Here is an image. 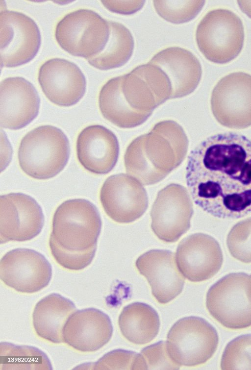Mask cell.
<instances>
[{
  "instance_id": "cell-11",
  "label": "cell",
  "mask_w": 251,
  "mask_h": 370,
  "mask_svg": "<svg viewBox=\"0 0 251 370\" xmlns=\"http://www.w3.org/2000/svg\"><path fill=\"white\" fill-rule=\"evenodd\" d=\"M41 42L38 26L20 12L4 10L0 13L1 67H15L32 60Z\"/></svg>"
},
{
  "instance_id": "cell-16",
  "label": "cell",
  "mask_w": 251,
  "mask_h": 370,
  "mask_svg": "<svg viewBox=\"0 0 251 370\" xmlns=\"http://www.w3.org/2000/svg\"><path fill=\"white\" fill-rule=\"evenodd\" d=\"M176 260L184 276L192 282H201L211 278L219 271L223 262V255L219 243L214 238L197 233L179 243Z\"/></svg>"
},
{
  "instance_id": "cell-31",
  "label": "cell",
  "mask_w": 251,
  "mask_h": 370,
  "mask_svg": "<svg viewBox=\"0 0 251 370\" xmlns=\"http://www.w3.org/2000/svg\"><path fill=\"white\" fill-rule=\"evenodd\" d=\"M146 370H178L180 368L171 357L166 342L160 341L144 348L140 353Z\"/></svg>"
},
{
  "instance_id": "cell-3",
  "label": "cell",
  "mask_w": 251,
  "mask_h": 370,
  "mask_svg": "<svg viewBox=\"0 0 251 370\" xmlns=\"http://www.w3.org/2000/svg\"><path fill=\"white\" fill-rule=\"evenodd\" d=\"M188 145L185 131L176 122L157 123L127 148L124 156L126 172L143 185L158 183L181 164Z\"/></svg>"
},
{
  "instance_id": "cell-6",
  "label": "cell",
  "mask_w": 251,
  "mask_h": 370,
  "mask_svg": "<svg viewBox=\"0 0 251 370\" xmlns=\"http://www.w3.org/2000/svg\"><path fill=\"white\" fill-rule=\"evenodd\" d=\"M196 38L200 51L206 59L216 63H226L236 58L243 48L242 22L231 11L213 10L199 24Z\"/></svg>"
},
{
  "instance_id": "cell-18",
  "label": "cell",
  "mask_w": 251,
  "mask_h": 370,
  "mask_svg": "<svg viewBox=\"0 0 251 370\" xmlns=\"http://www.w3.org/2000/svg\"><path fill=\"white\" fill-rule=\"evenodd\" d=\"M40 98L32 83L22 77H10L0 83V125L21 129L38 115Z\"/></svg>"
},
{
  "instance_id": "cell-29",
  "label": "cell",
  "mask_w": 251,
  "mask_h": 370,
  "mask_svg": "<svg viewBox=\"0 0 251 370\" xmlns=\"http://www.w3.org/2000/svg\"><path fill=\"white\" fill-rule=\"evenodd\" d=\"M226 243L232 257L243 263H251V217L242 220L231 228Z\"/></svg>"
},
{
  "instance_id": "cell-8",
  "label": "cell",
  "mask_w": 251,
  "mask_h": 370,
  "mask_svg": "<svg viewBox=\"0 0 251 370\" xmlns=\"http://www.w3.org/2000/svg\"><path fill=\"white\" fill-rule=\"evenodd\" d=\"M109 32L108 21L92 10L80 9L60 21L56 27L55 38L69 53L88 59L103 49Z\"/></svg>"
},
{
  "instance_id": "cell-12",
  "label": "cell",
  "mask_w": 251,
  "mask_h": 370,
  "mask_svg": "<svg viewBox=\"0 0 251 370\" xmlns=\"http://www.w3.org/2000/svg\"><path fill=\"white\" fill-rule=\"evenodd\" d=\"M193 203L187 189L171 183L157 194L151 211V229L161 240L177 241L190 228Z\"/></svg>"
},
{
  "instance_id": "cell-7",
  "label": "cell",
  "mask_w": 251,
  "mask_h": 370,
  "mask_svg": "<svg viewBox=\"0 0 251 370\" xmlns=\"http://www.w3.org/2000/svg\"><path fill=\"white\" fill-rule=\"evenodd\" d=\"M207 309L224 326L242 329L251 326V275L229 273L208 290Z\"/></svg>"
},
{
  "instance_id": "cell-28",
  "label": "cell",
  "mask_w": 251,
  "mask_h": 370,
  "mask_svg": "<svg viewBox=\"0 0 251 370\" xmlns=\"http://www.w3.org/2000/svg\"><path fill=\"white\" fill-rule=\"evenodd\" d=\"M222 370H251V334L240 335L229 342L222 356Z\"/></svg>"
},
{
  "instance_id": "cell-27",
  "label": "cell",
  "mask_w": 251,
  "mask_h": 370,
  "mask_svg": "<svg viewBox=\"0 0 251 370\" xmlns=\"http://www.w3.org/2000/svg\"><path fill=\"white\" fill-rule=\"evenodd\" d=\"M204 3V0H153L159 15L176 24L193 20L201 11Z\"/></svg>"
},
{
  "instance_id": "cell-10",
  "label": "cell",
  "mask_w": 251,
  "mask_h": 370,
  "mask_svg": "<svg viewBox=\"0 0 251 370\" xmlns=\"http://www.w3.org/2000/svg\"><path fill=\"white\" fill-rule=\"evenodd\" d=\"M211 109L222 125L242 129L251 126V75L234 72L222 78L211 97Z\"/></svg>"
},
{
  "instance_id": "cell-33",
  "label": "cell",
  "mask_w": 251,
  "mask_h": 370,
  "mask_svg": "<svg viewBox=\"0 0 251 370\" xmlns=\"http://www.w3.org/2000/svg\"><path fill=\"white\" fill-rule=\"evenodd\" d=\"M237 2L241 10L251 18V0H238Z\"/></svg>"
},
{
  "instance_id": "cell-22",
  "label": "cell",
  "mask_w": 251,
  "mask_h": 370,
  "mask_svg": "<svg viewBox=\"0 0 251 370\" xmlns=\"http://www.w3.org/2000/svg\"><path fill=\"white\" fill-rule=\"evenodd\" d=\"M149 63L158 66L168 76L171 86V99L190 94L201 79L200 62L191 52L183 48L165 49L156 54Z\"/></svg>"
},
{
  "instance_id": "cell-23",
  "label": "cell",
  "mask_w": 251,
  "mask_h": 370,
  "mask_svg": "<svg viewBox=\"0 0 251 370\" xmlns=\"http://www.w3.org/2000/svg\"><path fill=\"white\" fill-rule=\"evenodd\" d=\"M76 310L72 301L59 294L46 296L36 304L33 311V324L36 333L53 343L64 342L65 325Z\"/></svg>"
},
{
  "instance_id": "cell-24",
  "label": "cell",
  "mask_w": 251,
  "mask_h": 370,
  "mask_svg": "<svg viewBox=\"0 0 251 370\" xmlns=\"http://www.w3.org/2000/svg\"><path fill=\"white\" fill-rule=\"evenodd\" d=\"M119 325L124 337L137 345L153 340L160 326L158 315L151 306L134 302L126 306L119 318Z\"/></svg>"
},
{
  "instance_id": "cell-9",
  "label": "cell",
  "mask_w": 251,
  "mask_h": 370,
  "mask_svg": "<svg viewBox=\"0 0 251 370\" xmlns=\"http://www.w3.org/2000/svg\"><path fill=\"white\" fill-rule=\"evenodd\" d=\"M219 342L215 328L204 319L195 316L182 318L171 327L167 348L179 366L192 367L205 363L214 354Z\"/></svg>"
},
{
  "instance_id": "cell-15",
  "label": "cell",
  "mask_w": 251,
  "mask_h": 370,
  "mask_svg": "<svg viewBox=\"0 0 251 370\" xmlns=\"http://www.w3.org/2000/svg\"><path fill=\"white\" fill-rule=\"evenodd\" d=\"M51 275L50 263L43 255L33 249H12L0 262L1 280L19 292L39 291L47 286Z\"/></svg>"
},
{
  "instance_id": "cell-19",
  "label": "cell",
  "mask_w": 251,
  "mask_h": 370,
  "mask_svg": "<svg viewBox=\"0 0 251 370\" xmlns=\"http://www.w3.org/2000/svg\"><path fill=\"white\" fill-rule=\"evenodd\" d=\"M174 252L152 249L142 254L136 261L139 272L144 276L152 294L160 303H167L182 292L185 279L176 264Z\"/></svg>"
},
{
  "instance_id": "cell-2",
  "label": "cell",
  "mask_w": 251,
  "mask_h": 370,
  "mask_svg": "<svg viewBox=\"0 0 251 370\" xmlns=\"http://www.w3.org/2000/svg\"><path fill=\"white\" fill-rule=\"evenodd\" d=\"M101 221L97 207L82 198L66 200L56 210L49 239L51 254L62 267L78 271L92 261Z\"/></svg>"
},
{
  "instance_id": "cell-13",
  "label": "cell",
  "mask_w": 251,
  "mask_h": 370,
  "mask_svg": "<svg viewBox=\"0 0 251 370\" xmlns=\"http://www.w3.org/2000/svg\"><path fill=\"white\" fill-rule=\"evenodd\" d=\"M100 198L106 214L119 223L135 221L148 206V195L142 184L125 173L108 177L100 189Z\"/></svg>"
},
{
  "instance_id": "cell-4",
  "label": "cell",
  "mask_w": 251,
  "mask_h": 370,
  "mask_svg": "<svg viewBox=\"0 0 251 370\" xmlns=\"http://www.w3.org/2000/svg\"><path fill=\"white\" fill-rule=\"evenodd\" d=\"M99 103L104 118L124 128L141 125L158 106L150 85L134 70L109 80L101 89Z\"/></svg>"
},
{
  "instance_id": "cell-30",
  "label": "cell",
  "mask_w": 251,
  "mask_h": 370,
  "mask_svg": "<svg viewBox=\"0 0 251 370\" xmlns=\"http://www.w3.org/2000/svg\"><path fill=\"white\" fill-rule=\"evenodd\" d=\"M140 354L122 349L108 352L93 365L92 369L145 370Z\"/></svg>"
},
{
  "instance_id": "cell-32",
  "label": "cell",
  "mask_w": 251,
  "mask_h": 370,
  "mask_svg": "<svg viewBox=\"0 0 251 370\" xmlns=\"http://www.w3.org/2000/svg\"><path fill=\"white\" fill-rule=\"evenodd\" d=\"M144 0L118 1L102 0V3L109 10L122 14H131L141 9Z\"/></svg>"
},
{
  "instance_id": "cell-20",
  "label": "cell",
  "mask_w": 251,
  "mask_h": 370,
  "mask_svg": "<svg viewBox=\"0 0 251 370\" xmlns=\"http://www.w3.org/2000/svg\"><path fill=\"white\" fill-rule=\"evenodd\" d=\"M113 327L109 317L93 308L75 311L63 330L64 342L83 352L96 351L110 340Z\"/></svg>"
},
{
  "instance_id": "cell-17",
  "label": "cell",
  "mask_w": 251,
  "mask_h": 370,
  "mask_svg": "<svg viewBox=\"0 0 251 370\" xmlns=\"http://www.w3.org/2000/svg\"><path fill=\"white\" fill-rule=\"evenodd\" d=\"M38 81L46 97L61 106L78 102L85 94L86 78L79 67L66 59L53 58L40 67Z\"/></svg>"
},
{
  "instance_id": "cell-5",
  "label": "cell",
  "mask_w": 251,
  "mask_h": 370,
  "mask_svg": "<svg viewBox=\"0 0 251 370\" xmlns=\"http://www.w3.org/2000/svg\"><path fill=\"white\" fill-rule=\"evenodd\" d=\"M70 155V145L65 133L49 125L37 127L22 139L18 157L21 169L37 179L52 178L64 168Z\"/></svg>"
},
{
  "instance_id": "cell-14",
  "label": "cell",
  "mask_w": 251,
  "mask_h": 370,
  "mask_svg": "<svg viewBox=\"0 0 251 370\" xmlns=\"http://www.w3.org/2000/svg\"><path fill=\"white\" fill-rule=\"evenodd\" d=\"M41 207L30 196L10 193L0 197V242L25 241L37 236L44 225Z\"/></svg>"
},
{
  "instance_id": "cell-21",
  "label": "cell",
  "mask_w": 251,
  "mask_h": 370,
  "mask_svg": "<svg viewBox=\"0 0 251 370\" xmlns=\"http://www.w3.org/2000/svg\"><path fill=\"white\" fill-rule=\"evenodd\" d=\"M76 153L81 165L88 171L106 174L115 167L119 156V145L115 135L100 125L83 129L76 141Z\"/></svg>"
},
{
  "instance_id": "cell-26",
  "label": "cell",
  "mask_w": 251,
  "mask_h": 370,
  "mask_svg": "<svg viewBox=\"0 0 251 370\" xmlns=\"http://www.w3.org/2000/svg\"><path fill=\"white\" fill-rule=\"evenodd\" d=\"M0 369L4 370H50L47 356L39 349L2 342L0 345Z\"/></svg>"
},
{
  "instance_id": "cell-1",
  "label": "cell",
  "mask_w": 251,
  "mask_h": 370,
  "mask_svg": "<svg viewBox=\"0 0 251 370\" xmlns=\"http://www.w3.org/2000/svg\"><path fill=\"white\" fill-rule=\"evenodd\" d=\"M186 182L195 204L218 218L251 212V140L234 132L211 136L190 153Z\"/></svg>"
},
{
  "instance_id": "cell-25",
  "label": "cell",
  "mask_w": 251,
  "mask_h": 370,
  "mask_svg": "<svg viewBox=\"0 0 251 370\" xmlns=\"http://www.w3.org/2000/svg\"><path fill=\"white\" fill-rule=\"evenodd\" d=\"M109 37L103 49L87 60L95 68L106 70L121 67L131 57L134 42L130 31L122 24L108 21Z\"/></svg>"
}]
</instances>
